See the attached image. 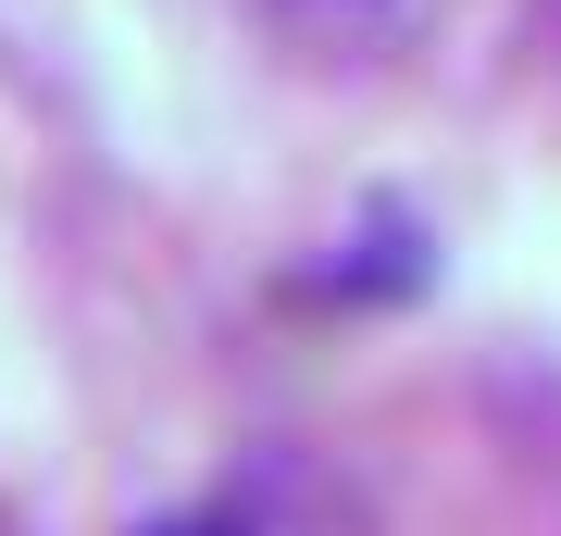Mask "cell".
<instances>
[{"mask_svg":"<svg viewBox=\"0 0 561 536\" xmlns=\"http://www.w3.org/2000/svg\"><path fill=\"white\" fill-rule=\"evenodd\" d=\"M162 536H225V524H162Z\"/></svg>","mask_w":561,"mask_h":536,"instance_id":"1","label":"cell"}]
</instances>
